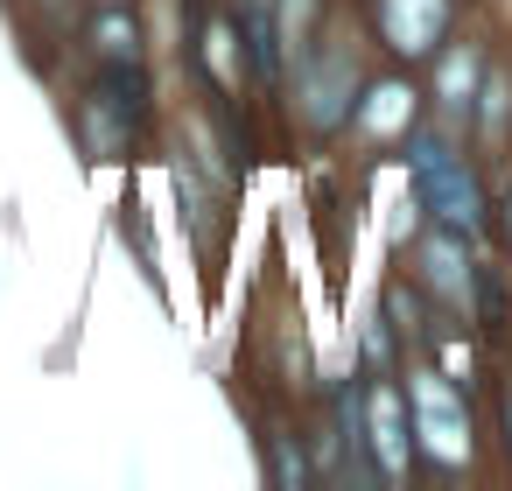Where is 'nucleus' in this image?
Wrapping results in <instances>:
<instances>
[{
  "instance_id": "13",
  "label": "nucleus",
  "mask_w": 512,
  "mask_h": 491,
  "mask_svg": "<svg viewBox=\"0 0 512 491\" xmlns=\"http://www.w3.org/2000/svg\"><path fill=\"white\" fill-rule=\"evenodd\" d=\"M253 449H260V477L267 484H281V491H309L316 484V463H309V435L295 428V421H260V435H253Z\"/></svg>"
},
{
  "instance_id": "11",
  "label": "nucleus",
  "mask_w": 512,
  "mask_h": 491,
  "mask_svg": "<svg viewBox=\"0 0 512 491\" xmlns=\"http://www.w3.org/2000/svg\"><path fill=\"white\" fill-rule=\"evenodd\" d=\"M78 50H85V64H99V71L155 64V36H148L141 0H134V8H92L85 29H78Z\"/></svg>"
},
{
  "instance_id": "17",
  "label": "nucleus",
  "mask_w": 512,
  "mask_h": 491,
  "mask_svg": "<svg viewBox=\"0 0 512 491\" xmlns=\"http://www.w3.org/2000/svg\"><path fill=\"white\" fill-rule=\"evenodd\" d=\"M92 8H134V0H92Z\"/></svg>"
},
{
  "instance_id": "16",
  "label": "nucleus",
  "mask_w": 512,
  "mask_h": 491,
  "mask_svg": "<svg viewBox=\"0 0 512 491\" xmlns=\"http://www.w3.org/2000/svg\"><path fill=\"white\" fill-rule=\"evenodd\" d=\"M498 428H505V463H512V386H505V400H498Z\"/></svg>"
},
{
  "instance_id": "8",
  "label": "nucleus",
  "mask_w": 512,
  "mask_h": 491,
  "mask_svg": "<svg viewBox=\"0 0 512 491\" xmlns=\"http://www.w3.org/2000/svg\"><path fill=\"white\" fill-rule=\"evenodd\" d=\"M477 260H484V246L463 239V232H449V225H421V232L407 239V274H414V288H421L442 316H470Z\"/></svg>"
},
{
  "instance_id": "5",
  "label": "nucleus",
  "mask_w": 512,
  "mask_h": 491,
  "mask_svg": "<svg viewBox=\"0 0 512 491\" xmlns=\"http://www.w3.org/2000/svg\"><path fill=\"white\" fill-rule=\"evenodd\" d=\"M428 113V99H421V78L407 71V64H386V71H365V85H358V99H351V120H344V141L337 148H351L358 162H386L400 141H407V127Z\"/></svg>"
},
{
  "instance_id": "9",
  "label": "nucleus",
  "mask_w": 512,
  "mask_h": 491,
  "mask_svg": "<svg viewBox=\"0 0 512 491\" xmlns=\"http://www.w3.org/2000/svg\"><path fill=\"white\" fill-rule=\"evenodd\" d=\"M484 64H491V43H484V36H470V29L456 22V29H449V43L421 64V71H428L421 99H428V120H435V127H449V134H463V127H470V99H477V85H484Z\"/></svg>"
},
{
  "instance_id": "10",
  "label": "nucleus",
  "mask_w": 512,
  "mask_h": 491,
  "mask_svg": "<svg viewBox=\"0 0 512 491\" xmlns=\"http://www.w3.org/2000/svg\"><path fill=\"white\" fill-rule=\"evenodd\" d=\"M190 71H197V85H204L218 106H239V113H246V99H253V64H246V43H239V22H232L225 0L190 22Z\"/></svg>"
},
{
  "instance_id": "12",
  "label": "nucleus",
  "mask_w": 512,
  "mask_h": 491,
  "mask_svg": "<svg viewBox=\"0 0 512 491\" xmlns=\"http://www.w3.org/2000/svg\"><path fill=\"white\" fill-rule=\"evenodd\" d=\"M477 162H512V64H484V85L470 99V127H463Z\"/></svg>"
},
{
  "instance_id": "7",
  "label": "nucleus",
  "mask_w": 512,
  "mask_h": 491,
  "mask_svg": "<svg viewBox=\"0 0 512 491\" xmlns=\"http://www.w3.org/2000/svg\"><path fill=\"white\" fill-rule=\"evenodd\" d=\"M358 8H365V36L386 50V64H407V71H421L463 22V0H358Z\"/></svg>"
},
{
  "instance_id": "3",
  "label": "nucleus",
  "mask_w": 512,
  "mask_h": 491,
  "mask_svg": "<svg viewBox=\"0 0 512 491\" xmlns=\"http://www.w3.org/2000/svg\"><path fill=\"white\" fill-rule=\"evenodd\" d=\"M155 64H134V71H99L78 85L64 127H71V148L92 162V169H127L134 155L155 148Z\"/></svg>"
},
{
  "instance_id": "14",
  "label": "nucleus",
  "mask_w": 512,
  "mask_h": 491,
  "mask_svg": "<svg viewBox=\"0 0 512 491\" xmlns=\"http://www.w3.org/2000/svg\"><path fill=\"white\" fill-rule=\"evenodd\" d=\"M379 316H386V330H393V337L407 344V358H414V351L428 344V330H435V316H442V309L414 288V274H400V267H393V274L379 281Z\"/></svg>"
},
{
  "instance_id": "15",
  "label": "nucleus",
  "mask_w": 512,
  "mask_h": 491,
  "mask_svg": "<svg viewBox=\"0 0 512 491\" xmlns=\"http://www.w3.org/2000/svg\"><path fill=\"white\" fill-rule=\"evenodd\" d=\"M120 232L134 239V267H141V281H148V295L169 309V281H162V253H155V232H148V204L127 190L120 197Z\"/></svg>"
},
{
  "instance_id": "2",
  "label": "nucleus",
  "mask_w": 512,
  "mask_h": 491,
  "mask_svg": "<svg viewBox=\"0 0 512 491\" xmlns=\"http://www.w3.org/2000/svg\"><path fill=\"white\" fill-rule=\"evenodd\" d=\"M393 162H400V183L421 197L428 225H449V232H463L477 246L491 239V183H484V162L470 155L463 134H449V127H435L421 113L407 127V141L393 148Z\"/></svg>"
},
{
  "instance_id": "6",
  "label": "nucleus",
  "mask_w": 512,
  "mask_h": 491,
  "mask_svg": "<svg viewBox=\"0 0 512 491\" xmlns=\"http://www.w3.org/2000/svg\"><path fill=\"white\" fill-rule=\"evenodd\" d=\"M358 442L372 456V477L379 491L393 484H414L421 477V456H414V414H407V386L400 372H358Z\"/></svg>"
},
{
  "instance_id": "4",
  "label": "nucleus",
  "mask_w": 512,
  "mask_h": 491,
  "mask_svg": "<svg viewBox=\"0 0 512 491\" xmlns=\"http://www.w3.org/2000/svg\"><path fill=\"white\" fill-rule=\"evenodd\" d=\"M400 386H407V414H414L421 477H470V470H477V449H484L470 386H456V379L435 372L428 358H407V365H400Z\"/></svg>"
},
{
  "instance_id": "1",
  "label": "nucleus",
  "mask_w": 512,
  "mask_h": 491,
  "mask_svg": "<svg viewBox=\"0 0 512 491\" xmlns=\"http://www.w3.org/2000/svg\"><path fill=\"white\" fill-rule=\"evenodd\" d=\"M365 43H358V29L344 22V8H330L323 15V29L288 57V71H281V106H288V127L309 141V148H337L344 141V120H351V99H358V85H365Z\"/></svg>"
}]
</instances>
